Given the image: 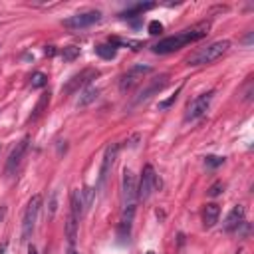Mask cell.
Returning a JSON list of instances; mask_svg holds the SVG:
<instances>
[{
  "label": "cell",
  "instance_id": "1",
  "mask_svg": "<svg viewBox=\"0 0 254 254\" xmlns=\"http://www.w3.org/2000/svg\"><path fill=\"white\" fill-rule=\"evenodd\" d=\"M211 30V22H198L191 28H185L181 30L179 34L175 36H167L163 40H159L155 46H153V52L155 54H171V52H177V50H181L183 46L191 44V42H197L200 38H205Z\"/></svg>",
  "mask_w": 254,
  "mask_h": 254
},
{
  "label": "cell",
  "instance_id": "2",
  "mask_svg": "<svg viewBox=\"0 0 254 254\" xmlns=\"http://www.w3.org/2000/svg\"><path fill=\"white\" fill-rule=\"evenodd\" d=\"M230 48V42L228 40H217L205 48H198L197 52H193L189 58H187V64L189 66H205V64H213L217 62L219 58H223Z\"/></svg>",
  "mask_w": 254,
  "mask_h": 254
},
{
  "label": "cell",
  "instance_id": "3",
  "mask_svg": "<svg viewBox=\"0 0 254 254\" xmlns=\"http://www.w3.org/2000/svg\"><path fill=\"white\" fill-rule=\"evenodd\" d=\"M40 209H42V197H40V195H34V197L30 198V202H28L26 213H24V219H22V240H30V236L34 234Z\"/></svg>",
  "mask_w": 254,
  "mask_h": 254
},
{
  "label": "cell",
  "instance_id": "4",
  "mask_svg": "<svg viewBox=\"0 0 254 254\" xmlns=\"http://www.w3.org/2000/svg\"><path fill=\"white\" fill-rule=\"evenodd\" d=\"M157 187H161V181H159L155 169L151 165H145L141 179H139V187H137V200H147Z\"/></svg>",
  "mask_w": 254,
  "mask_h": 254
},
{
  "label": "cell",
  "instance_id": "5",
  "mask_svg": "<svg viewBox=\"0 0 254 254\" xmlns=\"http://www.w3.org/2000/svg\"><path fill=\"white\" fill-rule=\"evenodd\" d=\"M213 97H215V91H207V93H200L195 99H191L189 106H187L185 121H195V119L205 115L207 110H209V106H211V101H213Z\"/></svg>",
  "mask_w": 254,
  "mask_h": 254
},
{
  "label": "cell",
  "instance_id": "6",
  "mask_svg": "<svg viewBox=\"0 0 254 254\" xmlns=\"http://www.w3.org/2000/svg\"><path fill=\"white\" fill-rule=\"evenodd\" d=\"M147 74H151V66H147V64H137V66L129 68V70L121 76V80H119V89H121V91H129V89L135 87Z\"/></svg>",
  "mask_w": 254,
  "mask_h": 254
},
{
  "label": "cell",
  "instance_id": "7",
  "mask_svg": "<svg viewBox=\"0 0 254 254\" xmlns=\"http://www.w3.org/2000/svg\"><path fill=\"white\" fill-rule=\"evenodd\" d=\"M101 20V12L99 10H87V12H82V14H74L70 18L64 20V26L70 28V30H82V28H87V26H93Z\"/></svg>",
  "mask_w": 254,
  "mask_h": 254
},
{
  "label": "cell",
  "instance_id": "8",
  "mask_svg": "<svg viewBox=\"0 0 254 254\" xmlns=\"http://www.w3.org/2000/svg\"><path fill=\"white\" fill-rule=\"evenodd\" d=\"M117 153H119V145L117 143H112L108 149H106V155H104V161H101V169H99V179H97V189H104L113 165H115V159H117Z\"/></svg>",
  "mask_w": 254,
  "mask_h": 254
},
{
  "label": "cell",
  "instance_id": "9",
  "mask_svg": "<svg viewBox=\"0 0 254 254\" xmlns=\"http://www.w3.org/2000/svg\"><path fill=\"white\" fill-rule=\"evenodd\" d=\"M99 76V72L97 70H93V68H85V70H82L80 74H76V76H72L70 80H68V84L62 87L64 89V93H76L80 87H84V85H87L91 80H95Z\"/></svg>",
  "mask_w": 254,
  "mask_h": 254
},
{
  "label": "cell",
  "instance_id": "10",
  "mask_svg": "<svg viewBox=\"0 0 254 254\" xmlns=\"http://www.w3.org/2000/svg\"><path fill=\"white\" fill-rule=\"evenodd\" d=\"M28 143H30V137L26 135V137H24L22 141H18L16 147L12 149V153H10L8 161H6V173H8V175H14V171H16L18 165L22 163V157H24L26 149H28Z\"/></svg>",
  "mask_w": 254,
  "mask_h": 254
},
{
  "label": "cell",
  "instance_id": "11",
  "mask_svg": "<svg viewBox=\"0 0 254 254\" xmlns=\"http://www.w3.org/2000/svg\"><path fill=\"white\" fill-rule=\"evenodd\" d=\"M167 82H169V76L167 74H161L159 78H155V80H151V84L147 85V87H143L141 91H139V95H137V99H135V104H141V101H145V99H149L151 95H155V93H159L165 85H167Z\"/></svg>",
  "mask_w": 254,
  "mask_h": 254
},
{
  "label": "cell",
  "instance_id": "12",
  "mask_svg": "<svg viewBox=\"0 0 254 254\" xmlns=\"http://www.w3.org/2000/svg\"><path fill=\"white\" fill-rule=\"evenodd\" d=\"M240 225H244V207L242 205H236L228 213V217L225 221V230L226 232H234V230H238Z\"/></svg>",
  "mask_w": 254,
  "mask_h": 254
},
{
  "label": "cell",
  "instance_id": "13",
  "mask_svg": "<svg viewBox=\"0 0 254 254\" xmlns=\"http://www.w3.org/2000/svg\"><path fill=\"white\" fill-rule=\"evenodd\" d=\"M219 217H221V207L217 205V202L205 205V209H202V225H205L207 228L215 226L219 223Z\"/></svg>",
  "mask_w": 254,
  "mask_h": 254
},
{
  "label": "cell",
  "instance_id": "14",
  "mask_svg": "<svg viewBox=\"0 0 254 254\" xmlns=\"http://www.w3.org/2000/svg\"><path fill=\"white\" fill-rule=\"evenodd\" d=\"M70 207H72V215L80 221L82 215L85 213V207H84V198H82V191H74L72 193V198H70Z\"/></svg>",
  "mask_w": 254,
  "mask_h": 254
},
{
  "label": "cell",
  "instance_id": "15",
  "mask_svg": "<svg viewBox=\"0 0 254 254\" xmlns=\"http://www.w3.org/2000/svg\"><path fill=\"white\" fill-rule=\"evenodd\" d=\"M97 95H99V89L95 87V85H87L82 93H80V99H78V108H85V106H89V104H93V101L97 99Z\"/></svg>",
  "mask_w": 254,
  "mask_h": 254
},
{
  "label": "cell",
  "instance_id": "16",
  "mask_svg": "<svg viewBox=\"0 0 254 254\" xmlns=\"http://www.w3.org/2000/svg\"><path fill=\"white\" fill-rule=\"evenodd\" d=\"M78 225H80V221L70 213V215H68V223H66V236H68V240H70V246H74V242H76Z\"/></svg>",
  "mask_w": 254,
  "mask_h": 254
},
{
  "label": "cell",
  "instance_id": "17",
  "mask_svg": "<svg viewBox=\"0 0 254 254\" xmlns=\"http://www.w3.org/2000/svg\"><path fill=\"white\" fill-rule=\"evenodd\" d=\"M95 54H97L99 58H104V60H113L115 54H117V50H115V46H112V44H97V46H95Z\"/></svg>",
  "mask_w": 254,
  "mask_h": 254
},
{
  "label": "cell",
  "instance_id": "18",
  "mask_svg": "<svg viewBox=\"0 0 254 254\" xmlns=\"http://www.w3.org/2000/svg\"><path fill=\"white\" fill-rule=\"evenodd\" d=\"M110 44H112V46H127V48H131V50H141V48L145 46V44L139 42V40H121V38H112Z\"/></svg>",
  "mask_w": 254,
  "mask_h": 254
},
{
  "label": "cell",
  "instance_id": "19",
  "mask_svg": "<svg viewBox=\"0 0 254 254\" xmlns=\"http://www.w3.org/2000/svg\"><path fill=\"white\" fill-rule=\"evenodd\" d=\"M155 4H151V2H147V4H137V6H133L131 10H127V12H123L121 16L123 18H133L135 14H141V12H145V10H149V8H153Z\"/></svg>",
  "mask_w": 254,
  "mask_h": 254
},
{
  "label": "cell",
  "instance_id": "20",
  "mask_svg": "<svg viewBox=\"0 0 254 254\" xmlns=\"http://www.w3.org/2000/svg\"><path fill=\"white\" fill-rule=\"evenodd\" d=\"M78 56H80V48H76V46H66V48L62 50V58H64L66 62H74Z\"/></svg>",
  "mask_w": 254,
  "mask_h": 254
},
{
  "label": "cell",
  "instance_id": "21",
  "mask_svg": "<svg viewBox=\"0 0 254 254\" xmlns=\"http://www.w3.org/2000/svg\"><path fill=\"white\" fill-rule=\"evenodd\" d=\"M50 104V93H42V97H40V101H38V106H36V110H34V113H32V117L30 119H36L42 112H44V108Z\"/></svg>",
  "mask_w": 254,
  "mask_h": 254
},
{
  "label": "cell",
  "instance_id": "22",
  "mask_svg": "<svg viewBox=\"0 0 254 254\" xmlns=\"http://www.w3.org/2000/svg\"><path fill=\"white\" fill-rule=\"evenodd\" d=\"M30 84H32V87H34V89L44 87V85L48 84V76H46V74H42V72H36V74L32 76V82H30Z\"/></svg>",
  "mask_w": 254,
  "mask_h": 254
},
{
  "label": "cell",
  "instance_id": "23",
  "mask_svg": "<svg viewBox=\"0 0 254 254\" xmlns=\"http://www.w3.org/2000/svg\"><path fill=\"white\" fill-rule=\"evenodd\" d=\"M93 195H95V189H91V187H85V189L82 191V198H84V207H85V209H89V207H91V202H93Z\"/></svg>",
  "mask_w": 254,
  "mask_h": 254
},
{
  "label": "cell",
  "instance_id": "24",
  "mask_svg": "<svg viewBox=\"0 0 254 254\" xmlns=\"http://www.w3.org/2000/svg\"><path fill=\"white\" fill-rule=\"evenodd\" d=\"M225 163V157H217V155H207L205 157V165L209 167V169H217V167H221Z\"/></svg>",
  "mask_w": 254,
  "mask_h": 254
},
{
  "label": "cell",
  "instance_id": "25",
  "mask_svg": "<svg viewBox=\"0 0 254 254\" xmlns=\"http://www.w3.org/2000/svg\"><path fill=\"white\" fill-rule=\"evenodd\" d=\"M181 89H183V85H181V87H179V89H177V91H175V93H173L169 99H165V101H159V110H169V108L175 104V101H177V95L181 93Z\"/></svg>",
  "mask_w": 254,
  "mask_h": 254
},
{
  "label": "cell",
  "instance_id": "26",
  "mask_svg": "<svg viewBox=\"0 0 254 254\" xmlns=\"http://www.w3.org/2000/svg\"><path fill=\"white\" fill-rule=\"evenodd\" d=\"M223 191H225V183H223V181H217L215 185H211V189H209V197H219Z\"/></svg>",
  "mask_w": 254,
  "mask_h": 254
},
{
  "label": "cell",
  "instance_id": "27",
  "mask_svg": "<svg viewBox=\"0 0 254 254\" xmlns=\"http://www.w3.org/2000/svg\"><path fill=\"white\" fill-rule=\"evenodd\" d=\"M163 32V24L159 20H153V22H149V34L151 36H157Z\"/></svg>",
  "mask_w": 254,
  "mask_h": 254
},
{
  "label": "cell",
  "instance_id": "28",
  "mask_svg": "<svg viewBox=\"0 0 254 254\" xmlns=\"http://www.w3.org/2000/svg\"><path fill=\"white\" fill-rule=\"evenodd\" d=\"M44 54H46V56H54V54H56V48H54V46H46Z\"/></svg>",
  "mask_w": 254,
  "mask_h": 254
},
{
  "label": "cell",
  "instance_id": "29",
  "mask_svg": "<svg viewBox=\"0 0 254 254\" xmlns=\"http://www.w3.org/2000/svg\"><path fill=\"white\" fill-rule=\"evenodd\" d=\"M28 254H38V250H36V246H30V248H28Z\"/></svg>",
  "mask_w": 254,
  "mask_h": 254
},
{
  "label": "cell",
  "instance_id": "30",
  "mask_svg": "<svg viewBox=\"0 0 254 254\" xmlns=\"http://www.w3.org/2000/svg\"><path fill=\"white\" fill-rule=\"evenodd\" d=\"M4 213H6V209H4V207H0V221H2V217H4Z\"/></svg>",
  "mask_w": 254,
  "mask_h": 254
},
{
  "label": "cell",
  "instance_id": "31",
  "mask_svg": "<svg viewBox=\"0 0 254 254\" xmlns=\"http://www.w3.org/2000/svg\"><path fill=\"white\" fill-rule=\"evenodd\" d=\"M68 254H78V250H76L74 246H70V252H68Z\"/></svg>",
  "mask_w": 254,
  "mask_h": 254
},
{
  "label": "cell",
  "instance_id": "32",
  "mask_svg": "<svg viewBox=\"0 0 254 254\" xmlns=\"http://www.w3.org/2000/svg\"><path fill=\"white\" fill-rule=\"evenodd\" d=\"M4 248H6L4 244H0V254H4Z\"/></svg>",
  "mask_w": 254,
  "mask_h": 254
}]
</instances>
